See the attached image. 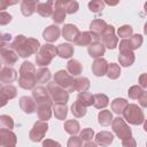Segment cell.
Instances as JSON below:
<instances>
[{"label":"cell","mask_w":147,"mask_h":147,"mask_svg":"<svg viewBox=\"0 0 147 147\" xmlns=\"http://www.w3.org/2000/svg\"><path fill=\"white\" fill-rule=\"evenodd\" d=\"M32 99L36 102V110L40 121L47 122L52 116L53 101L51 100L47 88L44 86H37L32 88Z\"/></svg>","instance_id":"obj_1"},{"label":"cell","mask_w":147,"mask_h":147,"mask_svg":"<svg viewBox=\"0 0 147 147\" xmlns=\"http://www.w3.org/2000/svg\"><path fill=\"white\" fill-rule=\"evenodd\" d=\"M40 42L36 38H28L24 34H17L10 44V48L21 57H29L36 54L40 48Z\"/></svg>","instance_id":"obj_2"},{"label":"cell","mask_w":147,"mask_h":147,"mask_svg":"<svg viewBox=\"0 0 147 147\" xmlns=\"http://www.w3.org/2000/svg\"><path fill=\"white\" fill-rule=\"evenodd\" d=\"M36 68L31 62L24 61L20 68L18 85L23 90H32L36 87Z\"/></svg>","instance_id":"obj_3"},{"label":"cell","mask_w":147,"mask_h":147,"mask_svg":"<svg viewBox=\"0 0 147 147\" xmlns=\"http://www.w3.org/2000/svg\"><path fill=\"white\" fill-rule=\"evenodd\" d=\"M123 119L129 122L132 125H140L145 122V114L144 110L138 107L136 103H127L125 109L123 110Z\"/></svg>","instance_id":"obj_4"},{"label":"cell","mask_w":147,"mask_h":147,"mask_svg":"<svg viewBox=\"0 0 147 147\" xmlns=\"http://www.w3.org/2000/svg\"><path fill=\"white\" fill-rule=\"evenodd\" d=\"M56 55V47L52 44H45L36 53V63L39 67H47Z\"/></svg>","instance_id":"obj_5"},{"label":"cell","mask_w":147,"mask_h":147,"mask_svg":"<svg viewBox=\"0 0 147 147\" xmlns=\"http://www.w3.org/2000/svg\"><path fill=\"white\" fill-rule=\"evenodd\" d=\"M47 92H48L51 100L54 101V103H64L65 105L69 100V93L64 88H62L61 86L55 84L54 82L48 83Z\"/></svg>","instance_id":"obj_6"},{"label":"cell","mask_w":147,"mask_h":147,"mask_svg":"<svg viewBox=\"0 0 147 147\" xmlns=\"http://www.w3.org/2000/svg\"><path fill=\"white\" fill-rule=\"evenodd\" d=\"M74 82H75L74 77L71 75H69L65 70H59L54 75V83L57 84L59 86H61L62 88H64L68 93L75 91Z\"/></svg>","instance_id":"obj_7"},{"label":"cell","mask_w":147,"mask_h":147,"mask_svg":"<svg viewBox=\"0 0 147 147\" xmlns=\"http://www.w3.org/2000/svg\"><path fill=\"white\" fill-rule=\"evenodd\" d=\"M111 129L116 133V136L119 139H122V140L125 139V138L132 137V131H131L130 126L119 116L116 117V118H113V121H111Z\"/></svg>","instance_id":"obj_8"},{"label":"cell","mask_w":147,"mask_h":147,"mask_svg":"<svg viewBox=\"0 0 147 147\" xmlns=\"http://www.w3.org/2000/svg\"><path fill=\"white\" fill-rule=\"evenodd\" d=\"M48 130V124L47 122H44V121H37L32 129L30 130V133H29V138L31 141L33 142H39L41 141L44 138H45V134Z\"/></svg>","instance_id":"obj_9"},{"label":"cell","mask_w":147,"mask_h":147,"mask_svg":"<svg viewBox=\"0 0 147 147\" xmlns=\"http://www.w3.org/2000/svg\"><path fill=\"white\" fill-rule=\"evenodd\" d=\"M101 40H102V45L105 46V48H109V49H114L117 47L118 44V38L115 34V29L113 25H107L105 31L102 32V34L100 36Z\"/></svg>","instance_id":"obj_10"},{"label":"cell","mask_w":147,"mask_h":147,"mask_svg":"<svg viewBox=\"0 0 147 147\" xmlns=\"http://www.w3.org/2000/svg\"><path fill=\"white\" fill-rule=\"evenodd\" d=\"M101 38L100 36L91 32V31H85V32H80L78 34V37L75 40V44L78 46H90L96 42H100Z\"/></svg>","instance_id":"obj_11"},{"label":"cell","mask_w":147,"mask_h":147,"mask_svg":"<svg viewBox=\"0 0 147 147\" xmlns=\"http://www.w3.org/2000/svg\"><path fill=\"white\" fill-rule=\"evenodd\" d=\"M17 142L16 134L8 129H0V146L1 147H11Z\"/></svg>","instance_id":"obj_12"},{"label":"cell","mask_w":147,"mask_h":147,"mask_svg":"<svg viewBox=\"0 0 147 147\" xmlns=\"http://www.w3.org/2000/svg\"><path fill=\"white\" fill-rule=\"evenodd\" d=\"M0 57L5 62V64H7V67L15 64L18 60L17 54L10 48V45H7L0 48Z\"/></svg>","instance_id":"obj_13"},{"label":"cell","mask_w":147,"mask_h":147,"mask_svg":"<svg viewBox=\"0 0 147 147\" xmlns=\"http://www.w3.org/2000/svg\"><path fill=\"white\" fill-rule=\"evenodd\" d=\"M65 10L63 8V0H56L54 1L53 5V14H52V20L56 23H63L65 20Z\"/></svg>","instance_id":"obj_14"},{"label":"cell","mask_w":147,"mask_h":147,"mask_svg":"<svg viewBox=\"0 0 147 147\" xmlns=\"http://www.w3.org/2000/svg\"><path fill=\"white\" fill-rule=\"evenodd\" d=\"M17 78V72L15 69H13L11 67H3L0 70V83H5L10 84L13 82H15Z\"/></svg>","instance_id":"obj_15"},{"label":"cell","mask_w":147,"mask_h":147,"mask_svg":"<svg viewBox=\"0 0 147 147\" xmlns=\"http://www.w3.org/2000/svg\"><path fill=\"white\" fill-rule=\"evenodd\" d=\"M108 64L109 63L107 62L106 59H102V57L95 59L94 62L92 63V71H93V74L95 76H98V77H102L107 72Z\"/></svg>","instance_id":"obj_16"},{"label":"cell","mask_w":147,"mask_h":147,"mask_svg":"<svg viewBox=\"0 0 147 147\" xmlns=\"http://www.w3.org/2000/svg\"><path fill=\"white\" fill-rule=\"evenodd\" d=\"M60 34H61V30L57 25H49L44 30L42 38L48 42H53L60 38Z\"/></svg>","instance_id":"obj_17"},{"label":"cell","mask_w":147,"mask_h":147,"mask_svg":"<svg viewBox=\"0 0 147 147\" xmlns=\"http://www.w3.org/2000/svg\"><path fill=\"white\" fill-rule=\"evenodd\" d=\"M61 32H62V36L64 39H67L68 41H74V42H75L76 38L78 37V34L80 33L78 28L74 24H64Z\"/></svg>","instance_id":"obj_18"},{"label":"cell","mask_w":147,"mask_h":147,"mask_svg":"<svg viewBox=\"0 0 147 147\" xmlns=\"http://www.w3.org/2000/svg\"><path fill=\"white\" fill-rule=\"evenodd\" d=\"M20 107L25 114H32L36 111V102L31 96H22L20 99Z\"/></svg>","instance_id":"obj_19"},{"label":"cell","mask_w":147,"mask_h":147,"mask_svg":"<svg viewBox=\"0 0 147 147\" xmlns=\"http://www.w3.org/2000/svg\"><path fill=\"white\" fill-rule=\"evenodd\" d=\"M38 2L37 0H23L21 2V13L24 16H31L37 10Z\"/></svg>","instance_id":"obj_20"},{"label":"cell","mask_w":147,"mask_h":147,"mask_svg":"<svg viewBox=\"0 0 147 147\" xmlns=\"http://www.w3.org/2000/svg\"><path fill=\"white\" fill-rule=\"evenodd\" d=\"M113 140H114V136L109 131H101V132L96 133V136H95V144L100 145L102 147L109 146L113 142Z\"/></svg>","instance_id":"obj_21"},{"label":"cell","mask_w":147,"mask_h":147,"mask_svg":"<svg viewBox=\"0 0 147 147\" xmlns=\"http://www.w3.org/2000/svg\"><path fill=\"white\" fill-rule=\"evenodd\" d=\"M53 5L54 1H47V2H38L37 6V13L42 17H49L53 14Z\"/></svg>","instance_id":"obj_22"},{"label":"cell","mask_w":147,"mask_h":147,"mask_svg":"<svg viewBox=\"0 0 147 147\" xmlns=\"http://www.w3.org/2000/svg\"><path fill=\"white\" fill-rule=\"evenodd\" d=\"M56 52H57V55L62 59H70L72 55H74V46L71 44H60L57 47H56Z\"/></svg>","instance_id":"obj_23"},{"label":"cell","mask_w":147,"mask_h":147,"mask_svg":"<svg viewBox=\"0 0 147 147\" xmlns=\"http://www.w3.org/2000/svg\"><path fill=\"white\" fill-rule=\"evenodd\" d=\"M67 70L69 72V75H71L72 77L74 76H78L82 74L83 71V65L82 63L78 61V60H75V59H71L68 61L67 63Z\"/></svg>","instance_id":"obj_24"},{"label":"cell","mask_w":147,"mask_h":147,"mask_svg":"<svg viewBox=\"0 0 147 147\" xmlns=\"http://www.w3.org/2000/svg\"><path fill=\"white\" fill-rule=\"evenodd\" d=\"M107 25H108V24H107L103 20L96 18V20H93V21L91 22V24H90V30H91V32H93V33H95V34H98V36H101Z\"/></svg>","instance_id":"obj_25"},{"label":"cell","mask_w":147,"mask_h":147,"mask_svg":"<svg viewBox=\"0 0 147 147\" xmlns=\"http://www.w3.org/2000/svg\"><path fill=\"white\" fill-rule=\"evenodd\" d=\"M88 54L91 57H94V59H99L101 57L103 54H105V46L101 44V42H96V44H93V45H90L88 46Z\"/></svg>","instance_id":"obj_26"},{"label":"cell","mask_w":147,"mask_h":147,"mask_svg":"<svg viewBox=\"0 0 147 147\" xmlns=\"http://www.w3.org/2000/svg\"><path fill=\"white\" fill-rule=\"evenodd\" d=\"M51 77H52L51 71L47 68H39L38 70H36V83L39 84L48 83Z\"/></svg>","instance_id":"obj_27"},{"label":"cell","mask_w":147,"mask_h":147,"mask_svg":"<svg viewBox=\"0 0 147 147\" xmlns=\"http://www.w3.org/2000/svg\"><path fill=\"white\" fill-rule=\"evenodd\" d=\"M91 86V83H90V79L86 78V77H78L75 79L74 82V87H75V91H78L79 93L80 92H86Z\"/></svg>","instance_id":"obj_28"},{"label":"cell","mask_w":147,"mask_h":147,"mask_svg":"<svg viewBox=\"0 0 147 147\" xmlns=\"http://www.w3.org/2000/svg\"><path fill=\"white\" fill-rule=\"evenodd\" d=\"M109 105V99L103 93H96L93 95V106L98 109L106 108Z\"/></svg>","instance_id":"obj_29"},{"label":"cell","mask_w":147,"mask_h":147,"mask_svg":"<svg viewBox=\"0 0 147 147\" xmlns=\"http://www.w3.org/2000/svg\"><path fill=\"white\" fill-rule=\"evenodd\" d=\"M136 57H134V53L133 52H123V53H119V56H118V61H119V64L123 65V67H130L133 64Z\"/></svg>","instance_id":"obj_30"},{"label":"cell","mask_w":147,"mask_h":147,"mask_svg":"<svg viewBox=\"0 0 147 147\" xmlns=\"http://www.w3.org/2000/svg\"><path fill=\"white\" fill-rule=\"evenodd\" d=\"M126 106H127V101L123 98H116L111 101V110L117 115H121Z\"/></svg>","instance_id":"obj_31"},{"label":"cell","mask_w":147,"mask_h":147,"mask_svg":"<svg viewBox=\"0 0 147 147\" xmlns=\"http://www.w3.org/2000/svg\"><path fill=\"white\" fill-rule=\"evenodd\" d=\"M53 108V113H54V116L57 118V119H64L68 115V108L64 103H54L52 106Z\"/></svg>","instance_id":"obj_32"},{"label":"cell","mask_w":147,"mask_h":147,"mask_svg":"<svg viewBox=\"0 0 147 147\" xmlns=\"http://www.w3.org/2000/svg\"><path fill=\"white\" fill-rule=\"evenodd\" d=\"M64 130L71 136H76L80 131V125L76 119H68L64 122Z\"/></svg>","instance_id":"obj_33"},{"label":"cell","mask_w":147,"mask_h":147,"mask_svg":"<svg viewBox=\"0 0 147 147\" xmlns=\"http://www.w3.org/2000/svg\"><path fill=\"white\" fill-rule=\"evenodd\" d=\"M77 101L82 106H84L85 108H87V107H90V106L93 105V95H92L91 92H87V91L86 92H80V93H78Z\"/></svg>","instance_id":"obj_34"},{"label":"cell","mask_w":147,"mask_h":147,"mask_svg":"<svg viewBox=\"0 0 147 147\" xmlns=\"http://www.w3.org/2000/svg\"><path fill=\"white\" fill-rule=\"evenodd\" d=\"M98 121H99V124L102 125V126H108L111 121H113V114L110 113V110H101L98 115Z\"/></svg>","instance_id":"obj_35"},{"label":"cell","mask_w":147,"mask_h":147,"mask_svg":"<svg viewBox=\"0 0 147 147\" xmlns=\"http://www.w3.org/2000/svg\"><path fill=\"white\" fill-rule=\"evenodd\" d=\"M1 93H2V95H3L7 100H11V99H14V98L16 96V94H17V88H16L14 85H11V84H7V85L2 86Z\"/></svg>","instance_id":"obj_36"},{"label":"cell","mask_w":147,"mask_h":147,"mask_svg":"<svg viewBox=\"0 0 147 147\" xmlns=\"http://www.w3.org/2000/svg\"><path fill=\"white\" fill-rule=\"evenodd\" d=\"M106 75L108 76L109 79H117L119 77V75H121V68H119V65L116 64V63L108 64Z\"/></svg>","instance_id":"obj_37"},{"label":"cell","mask_w":147,"mask_h":147,"mask_svg":"<svg viewBox=\"0 0 147 147\" xmlns=\"http://www.w3.org/2000/svg\"><path fill=\"white\" fill-rule=\"evenodd\" d=\"M86 111H87L86 108H85L84 106H82L78 101H75V102L71 105V113H72V115H74L75 117L80 118V117L85 116Z\"/></svg>","instance_id":"obj_38"},{"label":"cell","mask_w":147,"mask_h":147,"mask_svg":"<svg viewBox=\"0 0 147 147\" xmlns=\"http://www.w3.org/2000/svg\"><path fill=\"white\" fill-rule=\"evenodd\" d=\"M0 129H14V119L9 115H0Z\"/></svg>","instance_id":"obj_39"},{"label":"cell","mask_w":147,"mask_h":147,"mask_svg":"<svg viewBox=\"0 0 147 147\" xmlns=\"http://www.w3.org/2000/svg\"><path fill=\"white\" fill-rule=\"evenodd\" d=\"M117 34H118V37H121L123 39H129L133 34V29L131 25H122L117 30Z\"/></svg>","instance_id":"obj_40"},{"label":"cell","mask_w":147,"mask_h":147,"mask_svg":"<svg viewBox=\"0 0 147 147\" xmlns=\"http://www.w3.org/2000/svg\"><path fill=\"white\" fill-rule=\"evenodd\" d=\"M63 8L65 10V14H74L78 10L79 5L77 1L70 0V1H63Z\"/></svg>","instance_id":"obj_41"},{"label":"cell","mask_w":147,"mask_h":147,"mask_svg":"<svg viewBox=\"0 0 147 147\" xmlns=\"http://www.w3.org/2000/svg\"><path fill=\"white\" fill-rule=\"evenodd\" d=\"M105 5H106V2H103L101 0H93V1L88 2V9L93 13H100L105 8Z\"/></svg>","instance_id":"obj_42"},{"label":"cell","mask_w":147,"mask_h":147,"mask_svg":"<svg viewBox=\"0 0 147 147\" xmlns=\"http://www.w3.org/2000/svg\"><path fill=\"white\" fill-rule=\"evenodd\" d=\"M144 92V90L139 86V85H133L129 88V92H127V95L129 98L131 99H134V100H138V98L141 95V93Z\"/></svg>","instance_id":"obj_43"},{"label":"cell","mask_w":147,"mask_h":147,"mask_svg":"<svg viewBox=\"0 0 147 147\" xmlns=\"http://www.w3.org/2000/svg\"><path fill=\"white\" fill-rule=\"evenodd\" d=\"M129 40H130V42H131V46H132V48H133V51L134 49H138L141 45H142V36L141 34H132L130 38H129Z\"/></svg>","instance_id":"obj_44"},{"label":"cell","mask_w":147,"mask_h":147,"mask_svg":"<svg viewBox=\"0 0 147 147\" xmlns=\"http://www.w3.org/2000/svg\"><path fill=\"white\" fill-rule=\"evenodd\" d=\"M79 138L82 139V141H91L92 138L94 137V131L90 127L83 129L82 131H79Z\"/></svg>","instance_id":"obj_45"},{"label":"cell","mask_w":147,"mask_h":147,"mask_svg":"<svg viewBox=\"0 0 147 147\" xmlns=\"http://www.w3.org/2000/svg\"><path fill=\"white\" fill-rule=\"evenodd\" d=\"M119 53H123V52H133V48L131 46V42L129 39H123L119 41Z\"/></svg>","instance_id":"obj_46"},{"label":"cell","mask_w":147,"mask_h":147,"mask_svg":"<svg viewBox=\"0 0 147 147\" xmlns=\"http://www.w3.org/2000/svg\"><path fill=\"white\" fill-rule=\"evenodd\" d=\"M67 147H83V141L77 136H71L67 142Z\"/></svg>","instance_id":"obj_47"},{"label":"cell","mask_w":147,"mask_h":147,"mask_svg":"<svg viewBox=\"0 0 147 147\" xmlns=\"http://www.w3.org/2000/svg\"><path fill=\"white\" fill-rule=\"evenodd\" d=\"M11 15L7 11H0V25H7L11 22Z\"/></svg>","instance_id":"obj_48"},{"label":"cell","mask_w":147,"mask_h":147,"mask_svg":"<svg viewBox=\"0 0 147 147\" xmlns=\"http://www.w3.org/2000/svg\"><path fill=\"white\" fill-rule=\"evenodd\" d=\"M11 40V36L9 33H2L0 32V48L3 46L9 45V41Z\"/></svg>","instance_id":"obj_49"},{"label":"cell","mask_w":147,"mask_h":147,"mask_svg":"<svg viewBox=\"0 0 147 147\" xmlns=\"http://www.w3.org/2000/svg\"><path fill=\"white\" fill-rule=\"evenodd\" d=\"M122 146L123 147H137V142L132 137H129L122 140Z\"/></svg>","instance_id":"obj_50"},{"label":"cell","mask_w":147,"mask_h":147,"mask_svg":"<svg viewBox=\"0 0 147 147\" xmlns=\"http://www.w3.org/2000/svg\"><path fill=\"white\" fill-rule=\"evenodd\" d=\"M42 147H61V145L52 139H46L42 141Z\"/></svg>","instance_id":"obj_51"},{"label":"cell","mask_w":147,"mask_h":147,"mask_svg":"<svg viewBox=\"0 0 147 147\" xmlns=\"http://www.w3.org/2000/svg\"><path fill=\"white\" fill-rule=\"evenodd\" d=\"M138 101H139V103H140V106L141 107H146L147 106V92L146 91H144L142 93H141V95L138 98Z\"/></svg>","instance_id":"obj_52"},{"label":"cell","mask_w":147,"mask_h":147,"mask_svg":"<svg viewBox=\"0 0 147 147\" xmlns=\"http://www.w3.org/2000/svg\"><path fill=\"white\" fill-rule=\"evenodd\" d=\"M16 2H9V1H5V0H0V11H3V9H6L8 6L10 5H15Z\"/></svg>","instance_id":"obj_53"},{"label":"cell","mask_w":147,"mask_h":147,"mask_svg":"<svg viewBox=\"0 0 147 147\" xmlns=\"http://www.w3.org/2000/svg\"><path fill=\"white\" fill-rule=\"evenodd\" d=\"M139 83H140V87H141V88H146V86H147L146 74H142V75L139 77Z\"/></svg>","instance_id":"obj_54"},{"label":"cell","mask_w":147,"mask_h":147,"mask_svg":"<svg viewBox=\"0 0 147 147\" xmlns=\"http://www.w3.org/2000/svg\"><path fill=\"white\" fill-rule=\"evenodd\" d=\"M7 102H8V100L2 95V93L0 92V108L1 107H3V106H6L7 105Z\"/></svg>","instance_id":"obj_55"},{"label":"cell","mask_w":147,"mask_h":147,"mask_svg":"<svg viewBox=\"0 0 147 147\" xmlns=\"http://www.w3.org/2000/svg\"><path fill=\"white\" fill-rule=\"evenodd\" d=\"M83 147H98V146H96V144L93 142V141H86Z\"/></svg>","instance_id":"obj_56"},{"label":"cell","mask_w":147,"mask_h":147,"mask_svg":"<svg viewBox=\"0 0 147 147\" xmlns=\"http://www.w3.org/2000/svg\"><path fill=\"white\" fill-rule=\"evenodd\" d=\"M1 88H2V83H0V92H1Z\"/></svg>","instance_id":"obj_57"},{"label":"cell","mask_w":147,"mask_h":147,"mask_svg":"<svg viewBox=\"0 0 147 147\" xmlns=\"http://www.w3.org/2000/svg\"><path fill=\"white\" fill-rule=\"evenodd\" d=\"M0 70H1V61H0Z\"/></svg>","instance_id":"obj_58"},{"label":"cell","mask_w":147,"mask_h":147,"mask_svg":"<svg viewBox=\"0 0 147 147\" xmlns=\"http://www.w3.org/2000/svg\"><path fill=\"white\" fill-rule=\"evenodd\" d=\"M11 147H15V146H11Z\"/></svg>","instance_id":"obj_59"}]
</instances>
